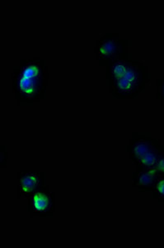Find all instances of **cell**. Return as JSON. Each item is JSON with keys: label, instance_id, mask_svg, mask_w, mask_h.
<instances>
[{"label": "cell", "instance_id": "1", "mask_svg": "<svg viewBox=\"0 0 164 248\" xmlns=\"http://www.w3.org/2000/svg\"><path fill=\"white\" fill-rule=\"evenodd\" d=\"M139 71V68L127 63H116L111 71L116 88L122 92H130L136 90L141 80Z\"/></svg>", "mask_w": 164, "mask_h": 248}, {"label": "cell", "instance_id": "5", "mask_svg": "<svg viewBox=\"0 0 164 248\" xmlns=\"http://www.w3.org/2000/svg\"><path fill=\"white\" fill-rule=\"evenodd\" d=\"M38 181H39L38 176L34 175V174H27L25 176H23L21 179V189H22V191L24 192L26 194L33 191L37 187Z\"/></svg>", "mask_w": 164, "mask_h": 248}, {"label": "cell", "instance_id": "3", "mask_svg": "<svg viewBox=\"0 0 164 248\" xmlns=\"http://www.w3.org/2000/svg\"><path fill=\"white\" fill-rule=\"evenodd\" d=\"M42 72L40 65L29 63L23 67L19 75L18 87L23 95L31 97L37 93L41 83Z\"/></svg>", "mask_w": 164, "mask_h": 248}, {"label": "cell", "instance_id": "2", "mask_svg": "<svg viewBox=\"0 0 164 248\" xmlns=\"http://www.w3.org/2000/svg\"><path fill=\"white\" fill-rule=\"evenodd\" d=\"M164 153L161 145L155 140H139L135 145L134 156L144 169H151L155 166L159 156Z\"/></svg>", "mask_w": 164, "mask_h": 248}, {"label": "cell", "instance_id": "9", "mask_svg": "<svg viewBox=\"0 0 164 248\" xmlns=\"http://www.w3.org/2000/svg\"><path fill=\"white\" fill-rule=\"evenodd\" d=\"M158 171L159 175H164V153H162L159 156L158 161L156 162L155 166L153 167Z\"/></svg>", "mask_w": 164, "mask_h": 248}, {"label": "cell", "instance_id": "4", "mask_svg": "<svg viewBox=\"0 0 164 248\" xmlns=\"http://www.w3.org/2000/svg\"><path fill=\"white\" fill-rule=\"evenodd\" d=\"M159 176L160 175L154 168H151V169L144 168V170L140 172L138 175V184L139 186L145 188L153 187Z\"/></svg>", "mask_w": 164, "mask_h": 248}, {"label": "cell", "instance_id": "7", "mask_svg": "<svg viewBox=\"0 0 164 248\" xmlns=\"http://www.w3.org/2000/svg\"><path fill=\"white\" fill-rule=\"evenodd\" d=\"M116 45L113 41H107L99 48V54L101 57H108L111 56L116 51Z\"/></svg>", "mask_w": 164, "mask_h": 248}, {"label": "cell", "instance_id": "8", "mask_svg": "<svg viewBox=\"0 0 164 248\" xmlns=\"http://www.w3.org/2000/svg\"><path fill=\"white\" fill-rule=\"evenodd\" d=\"M153 191L157 197L164 200V175H160L153 186Z\"/></svg>", "mask_w": 164, "mask_h": 248}, {"label": "cell", "instance_id": "10", "mask_svg": "<svg viewBox=\"0 0 164 248\" xmlns=\"http://www.w3.org/2000/svg\"><path fill=\"white\" fill-rule=\"evenodd\" d=\"M157 89H158V97L164 105V78L157 80Z\"/></svg>", "mask_w": 164, "mask_h": 248}, {"label": "cell", "instance_id": "6", "mask_svg": "<svg viewBox=\"0 0 164 248\" xmlns=\"http://www.w3.org/2000/svg\"><path fill=\"white\" fill-rule=\"evenodd\" d=\"M33 205L37 211H45L50 206V199L43 192H38L33 198Z\"/></svg>", "mask_w": 164, "mask_h": 248}]
</instances>
